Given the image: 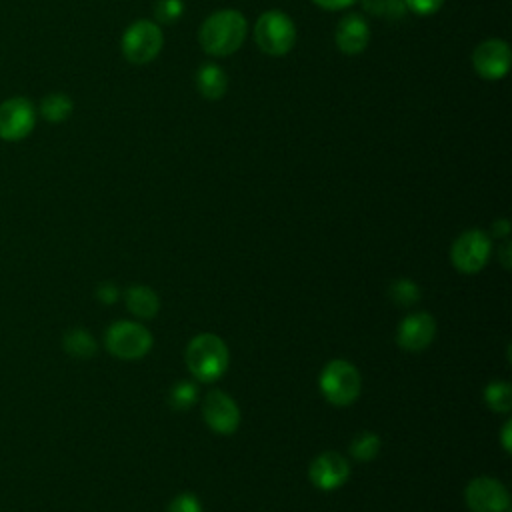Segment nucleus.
I'll return each instance as SVG.
<instances>
[{
    "instance_id": "nucleus-1",
    "label": "nucleus",
    "mask_w": 512,
    "mask_h": 512,
    "mask_svg": "<svg viewBox=\"0 0 512 512\" xmlns=\"http://www.w3.org/2000/svg\"><path fill=\"white\" fill-rule=\"evenodd\" d=\"M246 32L248 22L244 14L234 8H222L204 18L198 28V42L210 56H230L242 46Z\"/></svg>"
},
{
    "instance_id": "nucleus-2",
    "label": "nucleus",
    "mask_w": 512,
    "mask_h": 512,
    "mask_svg": "<svg viewBox=\"0 0 512 512\" xmlns=\"http://www.w3.org/2000/svg\"><path fill=\"white\" fill-rule=\"evenodd\" d=\"M228 348L216 334H198L186 346V366L200 382L218 380L228 368Z\"/></svg>"
},
{
    "instance_id": "nucleus-3",
    "label": "nucleus",
    "mask_w": 512,
    "mask_h": 512,
    "mask_svg": "<svg viewBox=\"0 0 512 512\" xmlns=\"http://www.w3.org/2000/svg\"><path fill=\"white\" fill-rule=\"evenodd\" d=\"M254 42L268 56H284L296 44V26L282 10H266L254 24Z\"/></svg>"
},
{
    "instance_id": "nucleus-4",
    "label": "nucleus",
    "mask_w": 512,
    "mask_h": 512,
    "mask_svg": "<svg viewBox=\"0 0 512 512\" xmlns=\"http://www.w3.org/2000/svg\"><path fill=\"white\" fill-rule=\"evenodd\" d=\"M318 384L324 398L334 406L352 404L362 388L358 368L346 360H330L320 372Z\"/></svg>"
},
{
    "instance_id": "nucleus-5",
    "label": "nucleus",
    "mask_w": 512,
    "mask_h": 512,
    "mask_svg": "<svg viewBox=\"0 0 512 512\" xmlns=\"http://www.w3.org/2000/svg\"><path fill=\"white\" fill-rule=\"evenodd\" d=\"M164 46L162 30L152 20H136L132 22L120 40L122 56L136 66L152 62Z\"/></svg>"
},
{
    "instance_id": "nucleus-6",
    "label": "nucleus",
    "mask_w": 512,
    "mask_h": 512,
    "mask_svg": "<svg viewBox=\"0 0 512 512\" xmlns=\"http://www.w3.org/2000/svg\"><path fill=\"white\" fill-rule=\"evenodd\" d=\"M106 348L120 360H138L152 348V334L138 322L118 320L106 330Z\"/></svg>"
},
{
    "instance_id": "nucleus-7",
    "label": "nucleus",
    "mask_w": 512,
    "mask_h": 512,
    "mask_svg": "<svg viewBox=\"0 0 512 512\" xmlns=\"http://www.w3.org/2000/svg\"><path fill=\"white\" fill-rule=\"evenodd\" d=\"M490 252H492L490 236L484 230L472 228V230L462 232L454 240L450 258H452V264L456 266V270H460L464 274H474L486 266Z\"/></svg>"
},
{
    "instance_id": "nucleus-8",
    "label": "nucleus",
    "mask_w": 512,
    "mask_h": 512,
    "mask_svg": "<svg viewBox=\"0 0 512 512\" xmlns=\"http://www.w3.org/2000/svg\"><path fill=\"white\" fill-rule=\"evenodd\" d=\"M36 124V108L24 96L8 98L0 104V138L16 142L26 138Z\"/></svg>"
},
{
    "instance_id": "nucleus-9",
    "label": "nucleus",
    "mask_w": 512,
    "mask_h": 512,
    "mask_svg": "<svg viewBox=\"0 0 512 512\" xmlns=\"http://www.w3.org/2000/svg\"><path fill=\"white\" fill-rule=\"evenodd\" d=\"M464 500L472 512H508L510 508L506 486L490 476L474 478L464 490Z\"/></svg>"
},
{
    "instance_id": "nucleus-10",
    "label": "nucleus",
    "mask_w": 512,
    "mask_h": 512,
    "mask_svg": "<svg viewBox=\"0 0 512 512\" xmlns=\"http://www.w3.org/2000/svg\"><path fill=\"white\" fill-rule=\"evenodd\" d=\"M510 46L506 40L488 38L480 42L472 52L474 72L484 80H500L510 70Z\"/></svg>"
},
{
    "instance_id": "nucleus-11",
    "label": "nucleus",
    "mask_w": 512,
    "mask_h": 512,
    "mask_svg": "<svg viewBox=\"0 0 512 512\" xmlns=\"http://www.w3.org/2000/svg\"><path fill=\"white\" fill-rule=\"evenodd\" d=\"M202 418L218 434H232L240 424L238 404L222 390H210L202 398Z\"/></svg>"
},
{
    "instance_id": "nucleus-12",
    "label": "nucleus",
    "mask_w": 512,
    "mask_h": 512,
    "mask_svg": "<svg viewBox=\"0 0 512 512\" xmlns=\"http://www.w3.org/2000/svg\"><path fill=\"white\" fill-rule=\"evenodd\" d=\"M436 334V320L428 312L408 314L396 330V342L400 348L420 352L428 348Z\"/></svg>"
},
{
    "instance_id": "nucleus-13",
    "label": "nucleus",
    "mask_w": 512,
    "mask_h": 512,
    "mask_svg": "<svg viewBox=\"0 0 512 512\" xmlns=\"http://www.w3.org/2000/svg\"><path fill=\"white\" fill-rule=\"evenodd\" d=\"M308 476L316 488L326 492L336 490L348 480L350 464L338 452H324L312 460Z\"/></svg>"
},
{
    "instance_id": "nucleus-14",
    "label": "nucleus",
    "mask_w": 512,
    "mask_h": 512,
    "mask_svg": "<svg viewBox=\"0 0 512 512\" xmlns=\"http://www.w3.org/2000/svg\"><path fill=\"white\" fill-rule=\"evenodd\" d=\"M334 42L342 54H348V56L362 54L370 42L368 20L358 12L344 14L336 24Z\"/></svg>"
},
{
    "instance_id": "nucleus-15",
    "label": "nucleus",
    "mask_w": 512,
    "mask_h": 512,
    "mask_svg": "<svg viewBox=\"0 0 512 512\" xmlns=\"http://www.w3.org/2000/svg\"><path fill=\"white\" fill-rule=\"evenodd\" d=\"M196 88L202 98L220 100L228 90V76L218 64L204 62L196 70Z\"/></svg>"
},
{
    "instance_id": "nucleus-16",
    "label": "nucleus",
    "mask_w": 512,
    "mask_h": 512,
    "mask_svg": "<svg viewBox=\"0 0 512 512\" xmlns=\"http://www.w3.org/2000/svg\"><path fill=\"white\" fill-rule=\"evenodd\" d=\"M124 300H126V306L128 310L138 316V318H154L158 308H160V300H158V294L150 288V286H130L124 294Z\"/></svg>"
},
{
    "instance_id": "nucleus-17",
    "label": "nucleus",
    "mask_w": 512,
    "mask_h": 512,
    "mask_svg": "<svg viewBox=\"0 0 512 512\" xmlns=\"http://www.w3.org/2000/svg\"><path fill=\"white\" fill-rule=\"evenodd\" d=\"M72 100L62 92H52L40 102V116L48 122H62L72 114Z\"/></svg>"
},
{
    "instance_id": "nucleus-18",
    "label": "nucleus",
    "mask_w": 512,
    "mask_h": 512,
    "mask_svg": "<svg viewBox=\"0 0 512 512\" xmlns=\"http://www.w3.org/2000/svg\"><path fill=\"white\" fill-rule=\"evenodd\" d=\"M348 450L354 460H360V462L374 460L376 454L380 452V438H378V434L364 430L352 438Z\"/></svg>"
},
{
    "instance_id": "nucleus-19",
    "label": "nucleus",
    "mask_w": 512,
    "mask_h": 512,
    "mask_svg": "<svg viewBox=\"0 0 512 512\" xmlns=\"http://www.w3.org/2000/svg\"><path fill=\"white\" fill-rule=\"evenodd\" d=\"M484 400L494 412H510L512 386L508 382H490L484 390Z\"/></svg>"
},
{
    "instance_id": "nucleus-20",
    "label": "nucleus",
    "mask_w": 512,
    "mask_h": 512,
    "mask_svg": "<svg viewBox=\"0 0 512 512\" xmlns=\"http://www.w3.org/2000/svg\"><path fill=\"white\" fill-rule=\"evenodd\" d=\"M64 346L66 350L72 354V356H78V358H88L94 354L96 350V344L92 340V336L80 328L76 330H70L64 338Z\"/></svg>"
},
{
    "instance_id": "nucleus-21",
    "label": "nucleus",
    "mask_w": 512,
    "mask_h": 512,
    "mask_svg": "<svg viewBox=\"0 0 512 512\" xmlns=\"http://www.w3.org/2000/svg\"><path fill=\"white\" fill-rule=\"evenodd\" d=\"M196 400H198V388L192 382L182 380L170 388L168 402L174 410H188L190 406L196 404Z\"/></svg>"
},
{
    "instance_id": "nucleus-22",
    "label": "nucleus",
    "mask_w": 512,
    "mask_h": 512,
    "mask_svg": "<svg viewBox=\"0 0 512 512\" xmlns=\"http://www.w3.org/2000/svg\"><path fill=\"white\" fill-rule=\"evenodd\" d=\"M388 294H390V298H392V302L396 304V306H412L414 302H418V298H420V288L412 282V280H408V278H400V280H394L392 284H390V290H388Z\"/></svg>"
},
{
    "instance_id": "nucleus-23",
    "label": "nucleus",
    "mask_w": 512,
    "mask_h": 512,
    "mask_svg": "<svg viewBox=\"0 0 512 512\" xmlns=\"http://www.w3.org/2000/svg\"><path fill=\"white\" fill-rule=\"evenodd\" d=\"M364 10L374 16H388V18H402L406 6L402 0H362Z\"/></svg>"
},
{
    "instance_id": "nucleus-24",
    "label": "nucleus",
    "mask_w": 512,
    "mask_h": 512,
    "mask_svg": "<svg viewBox=\"0 0 512 512\" xmlns=\"http://www.w3.org/2000/svg\"><path fill=\"white\" fill-rule=\"evenodd\" d=\"M182 14H184V0H156L154 4V16L164 24H172L180 20Z\"/></svg>"
},
{
    "instance_id": "nucleus-25",
    "label": "nucleus",
    "mask_w": 512,
    "mask_h": 512,
    "mask_svg": "<svg viewBox=\"0 0 512 512\" xmlns=\"http://www.w3.org/2000/svg\"><path fill=\"white\" fill-rule=\"evenodd\" d=\"M402 2L406 10L416 16H432L444 6V0H402Z\"/></svg>"
},
{
    "instance_id": "nucleus-26",
    "label": "nucleus",
    "mask_w": 512,
    "mask_h": 512,
    "mask_svg": "<svg viewBox=\"0 0 512 512\" xmlns=\"http://www.w3.org/2000/svg\"><path fill=\"white\" fill-rule=\"evenodd\" d=\"M166 512H202V504L194 494H178L170 504Z\"/></svg>"
},
{
    "instance_id": "nucleus-27",
    "label": "nucleus",
    "mask_w": 512,
    "mask_h": 512,
    "mask_svg": "<svg viewBox=\"0 0 512 512\" xmlns=\"http://www.w3.org/2000/svg\"><path fill=\"white\" fill-rule=\"evenodd\" d=\"M316 6L324 8V10H344V8H350L352 4H356L358 0H312Z\"/></svg>"
},
{
    "instance_id": "nucleus-28",
    "label": "nucleus",
    "mask_w": 512,
    "mask_h": 512,
    "mask_svg": "<svg viewBox=\"0 0 512 512\" xmlns=\"http://www.w3.org/2000/svg\"><path fill=\"white\" fill-rule=\"evenodd\" d=\"M98 296H100V300H104L106 304H110V302H116L118 290H116L112 284H102V286L98 288Z\"/></svg>"
},
{
    "instance_id": "nucleus-29",
    "label": "nucleus",
    "mask_w": 512,
    "mask_h": 512,
    "mask_svg": "<svg viewBox=\"0 0 512 512\" xmlns=\"http://www.w3.org/2000/svg\"><path fill=\"white\" fill-rule=\"evenodd\" d=\"M492 230H494L496 236H508L510 224H508V220H496L494 226H492Z\"/></svg>"
},
{
    "instance_id": "nucleus-30",
    "label": "nucleus",
    "mask_w": 512,
    "mask_h": 512,
    "mask_svg": "<svg viewBox=\"0 0 512 512\" xmlns=\"http://www.w3.org/2000/svg\"><path fill=\"white\" fill-rule=\"evenodd\" d=\"M508 254H510V242H504L502 248H500V260H502L504 268H510V258H508Z\"/></svg>"
},
{
    "instance_id": "nucleus-31",
    "label": "nucleus",
    "mask_w": 512,
    "mask_h": 512,
    "mask_svg": "<svg viewBox=\"0 0 512 512\" xmlns=\"http://www.w3.org/2000/svg\"><path fill=\"white\" fill-rule=\"evenodd\" d=\"M510 428H512V422H506V426L502 430V446L506 452H510Z\"/></svg>"
}]
</instances>
